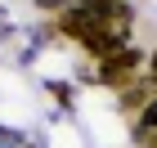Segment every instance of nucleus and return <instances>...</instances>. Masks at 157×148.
<instances>
[{"label": "nucleus", "mask_w": 157, "mask_h": 148, "mask_svg": "<svg viewBox=\"0 0 157 148\" xmlns=\"http://www.w3.org/2000/svg\"><path fill=\"white\" fill-rule=\"evenodd\" d=\"M153 94H157L153 85H130V90H121V112H126V117H135V112H144Z\"/></svg>", "instance_id": "f03ea898"}, {"label": "nucleus", "mask_w": 157, "mask_h": 148, "mask_svg": "<svg viewBox=\"0 0 157 148\" xmlns=\"http://www.w3.org/2000/svg\"><path fill=\"white\" fill-rule=\"evenodd\" d=\"M139 67H144V49L126 45L121 54H112L94 67V81H103L112 90H130V85H139Z\"/></svg>", "instance_id": "f257e3e1"}, {"label": "nucleus", "mask_w": 157, "mask_h": 148, "mask_svg": "<svg viewBox=\"0 0 157 148\" xmlns=\"http://www.w3.org/2000/svg\"><path fill=\"white\" fill-rule=\"evenodd\" d=\"M148 76L157 81V45H153V54H148Z\"/></svg>", "instance_id": "20e7f679"}, {"label": "nucleus", "mask_w": 157, "mask_h": 148, "mask_svg": "<svg viewBox=\"0 0 157 148\" xmlns=\"http://www.w3.org/2000/svg\"><path fill=\"white\" fill-rule=\"evenodd\" d=\"M49 94H54V99H59V103H72V85H67V81H49Z\"/></svg>", "instance_id": "7ed1b4c3"}]
</instances>
